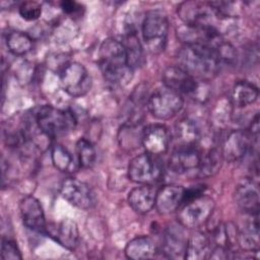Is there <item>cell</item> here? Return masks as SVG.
I'll return each instance as SVG.
<instances>
[{
	"mask_svg": "<svg viewBox=\"0 0 260 260\" xmlns=\"http://www.w3.org/2000/svg\"><path fill=\"white\" fill-rule=\"evenodd\" d=\"M99 64L106 81L114 85H124L132 78L133 70L127 62L122 42L105 40L99 50Z\"/></svg>",
	"mask_w": 260,
	"mask_h": 260,
	"instance_id": "obj_1",
	"label": "cell"
},
{
	"mask_svg": "<svg viewBox=\"0 0 260 260\" xmlns=\"http://www.w3.org/2000/svg\"><path fill=\"white\" fill-rule=\"evenodd\" d=\"M179 67L198 80L207 81L220 67L216 50L197 45H184L178 52Z\"/></svg>",
	"mask_w": 260,
	"mask_h": 260,
	"instance_id": "obj_2",
	"label": "cell"
},
{
	"mask_svg": "<svg viewBox=\"0 0 260 260\" xmlns=\"http://www.w3.org/2000/svg\"><path fill=\"white\" fill-rule=\"evenodd\" d=\"M34 119L39 130L49 138H57L72 131L77 120L70 110L57 109L52 106H43L34 113Z\"/></svg>",
	"mask_w": 260,
	"mask_h": 260,
	"instance_id": "obj_3",
	"label": "cell"
},
{
	"mask_svg": "<svg viewBox=\"0 0 260 260\" xmlns=\"http://www.w3.org/2000/svg\"><path fill=\"white\" fill-rule=\"evenodd\" d=\"M164 86L204 102L208 99L207 81L198 80L179 66H170L162 73Z\"/></svg>",
	"mask_w": 260,
	"mask_h": 260,
	"instance_id": "obj_4",
	"label": "cell"
},
{
	"mask_svg": "<svg viewBox=\"0 0 260 260\" xmlns=\"http://www.w3.org/2000/svg\"><path fill=\"white\" fill-rule=\"evenodd\" d=\"M142 37L148 51L158 54L165 50L169 32V20L161 10L148 11L142 22Z\"/></svg>",
	"mask_w": 260,
	"mask_h": 260,
	"instance_id": "obj_5",
	"label": "cell"
},
{
	"mask_svg": "<svg viewBox=\"0 0 260 260\" xmlns=\"http://www.w3.org/2000/svg\"><path fill=\"white\" fill-rule=\"evenodd\" d=\"M214 206V200L203 193L181 205L178 212V221L184 228L198 229L209 219Z\"/></svg>",
	"mask_w": 260,
	"mask_h": 260,
	"instance_id": "obj_6",
	"label": "cell"
},
{
	"mask_svg": "<svg viewBox=\"0 0 260 260\" xmlns=\"http://www.w3.org/2000/svg\"><path fill=\"white\" fill-rule=\"evenodd\" d=\"M164 176V168L156 155L142 153L133 157L128 165L129 179L140 185H151Z\"/></svg>",
	"mask_w": 260,
	"mask_h": 260,
	"instance_id": "obj_7",
	"label": "cell"
},
{
	"mask_svg": "<svg viewBox=\"0 0 260 260\" xmlns=\"http://www.w3.org/2000/svg\"><path fill=\"white\" fill-rule=\"evenodd\" d=\"M59 76L64 90L73 98L82 96L91 88V77L79 62H66L61 67Z\"/></svg>",
	"mask_w": 260,
	"mask_h": 260,
	"instance_id": "obj_8",
	"label": "cell"
},
{
	"mask_svg": "<svg viewBox=\"0 0 260 260\" xmlns=\"http://www.w3.org/2000/svg\"><path fill=\"white\" fill-rule=\"evenodd\" d=\"M182 95L166 86L157 88L148 98L147 107L153 117L159 120H169L176 116L183 108Z\"/></svg>",
	"mask_w": 260,
	"mask_h": 260,
	"instance_id": "obj_9",
	"label": "cell"
},
{
	"mask_svg": "<svg viewBox=\"0 0 260 260\" xmlns=\"http://www.w3.org/2000/svg\"><path fill=\"white\" fill-rule=\"evenodd\" d=\"M177 37L184 45L204 46L214 50L223 42L217 28L207 25L183 23L177 28Z\"/></svg>",
	"mask_w": 260,
	"mask_h": 260,
	"instance_id": "obj_10",
	"label": "cell"
},
{
	"mask_svg": "<svg viewBox=\"0 0 260 260\" xmlns=\"http://www.w3.org/2000/svg\"><path fill=\"white\" fill-rule=\"evenodd\" d=\"M60 193L66 201L80 209H89L95 204V196L91 188L74 178H68L62 182Z\"/></svg>",
	"mask_w": 260,
	"mask_h": 260,
	"instance_id": "obj_11",
	"label": "cell"
},
{
	"mask_svg": "<svg viewBox=\"0 0 260 260\" xmlns=\"http://www.w3.org/2000/svg\"><path fill=\"white\" fill-rule=\"evenodd\" d=\"M254 141L248 130H233L224 138L220 148L223 159L233 162L243 158L252 148Z\"/></svg>",
	"mask_w": 260,
	"mask_h": 260,
	"instance_id": "obj_12",
	"label": "cell"
},
{
	"mask_svg": "<svg viewBox=\"0 0 260 260\" xmlns=\"http://www.w3.org/2000/svg\"><path fill=\"white\" fill-rule=\"evenodd\" d=\"M178 15L186 24L213 26L211 21L218 17L210 3L201 1H185L178 6ZM215 27V26H213Z\"/></svg>",
	"mask_w": 260,
	"mask_h": 260,
	"instance_id": "obj_13",
	"label": "cell"
},
{
	"mask_svg": "<svg viewBox=\"0 0 260 260\" xmlns=\"http://www.w3.org/2000/svg\"><path fill=\"white\" fill-rule=\"evenodd\" d=\"M170 142L171 134L164 125L152 124L142 130L141 144L149 154L157 156L165 153L169 149Z\"/></svg>",
	"mask_w": 260,
	"mask_h": 260,
	"instance_id": "obj_14",
	"label": "cell"
},
{
	"mask_svg": "<svg viewBox=\"0 0 260 260\" xmlns=\"http://www.w3.org/2000/svg\"><path fill=\"white\" fill-rule=\"evenodd\" d=\"M201 152L197 146L178 145L169 159V168L176 174H185L199 169Z\"/></svg>",
	"mask_w": 260,
	"mask_h": 260,
	"instance_id": "obj_15",
	"label": "cell"
},
{
	"mask_svg": "<svg viewBox=\"0 0 260 260\" xmlns=\"http://www.w3.org/2000/svg\"><path fill=\"white\" fill-rule=\"evenodd\" d=\"M188 238L184 226L178 223L170 224L162 236V252L168 258L184 259Z\"/></svg>",
	"mask_w": 260,
	"mask_h": 260,
	"instance_id": "obj_16",
	"label": "cell"
},
{
	"mask_svg": "<svg viewBox=\"0 0 260 260\" xmlns=\"http://www.w3.org/2000/svg\"><path fill=\"white\" fill-rule=\"evenodd\" d=\"M19 211L23 224L30 231L46 233L47 223L41 202L34 196H25L19 203Z\"/></svg>",
	"mask_w": 260,
	"mask_h": 260,
	"instance_id": "obj_17",
	"label": "cell"
},
{
	"mask_svg": "<svg viewBox=\"0 0 260 260\" xmlns=\"http://www.w3.org/2000/svg\"><path fill=\"white\" fill-rule=\"evenodd\" d=\"M235 201L237 205L247 214H258L259 212V189L258 184L249 178L243 179L236 187Z\"/></svg>",
	"mask_w": 260,
	"mask_h": 260,
	"instance_id": "obj_18",
	"label": "cell"
},
{
	"mask_svg": "<svg viewBox=\"0 0 260 260\" xmlns=\"http://www.w3.org/2000/svg\"><path fill=\"white\" fill-rule=\"evenodd\" d=\"M185 188L178 185H166L156 191L155 208L160 214L178 210L184 202Z\"/></svg>",
	"mask_w": 260,
	"mask_h": 260,
	"instance_id": "obj_19",
	"label": "cell"
},
{
	"mask_svg": "<svg viewBox=\"0 0 260 260\" xmlns=\"http://www.w3.org/2000/svg\"><path fill=\"white\" fill-rule=\"evenodd\" d=\"M46 233L68 250H74L78 244V228L76 222L70 218L63 219L54 228H49L47 225Z\"/></svg>",
	"mask_w": 260,
	"mask_h": 260,
	"instance_id": "obj_20",
	"label": "cell"
},
{
	"mask_svg": "<svg viewBox=\"0 0 260 260\" xmlns=\"http://www.w3.org/2000/svg\"><path fill=\"white\" fill-rule=\"evenodd\" d=\"M156 191L151 185H141L132 189L128 194L130 207L140 214L149 212L154 207Z\"/></svg>",
	"mask_w": 260,
	"mask_h": 260,
	"instance_id": "obj_21",
	"label": "cell"
},
{
	"mask_svg": "<svg viewBox=\"0 0 260 260\" xmlns=\"http://www.w3.org/2000/svg\"><path fill=\"white\" fill-rule=\"evenodd\" d=\"M157 253L155 242L147 236H139L129 241L125 247V255L129 259L143 260L154 258Z\"/></svg>",
	"mask_w": 260,
	"mask_h": 260,
	"instance_id": "obj_22",
	"label": "cell"
},
{
	"mask_svg": "<svg viewBox=\"0 0 260 260\" xmlns=\"http://www.w3.org/2000/svg\"><path fill=\"white\" fill-rule=\"evenodd\" d=\"M248 220L242 230H238L237 244L245 251L257 252L259 249L258 214H248Z\"/></svg>",
	"mask_w": 260,
	"mask_h": 260,
	"instance_id": "obj_23",
	"label": "cell"
},
{
	"mask_svg": "<svg viewBox=\"0 0 260 260\" xmlns=\"http://www.w3.org/2000/svg\"><path fill=\"white\" fill-rule=\"evenodd\" d=\"M211 240L205 233L196 232L188 238L185 258L188 260H203L211 253Z\"/></svg>",
	"mask_w": 260,
	"mask_h": 260,
	"instance_id": "obj_24",
	"label": "cell"
},
{
	"mask_svg": "<svg viewBox=\"0 0 260 260\" xmlns=\"http://www.w3.org/2000/svg\"><path fill=\"white\" fill-rule=\"evenodd\" d=\"M258 96L259 90L257 86L249 81L240 80L232 88L231 103L236 108H244L255 103Z\"/></svg>",
	"mask_w": 260,
	"mask_h": 260,
	"instance_id": "obj_25",
	"label": "cell"
},
{
	"mask_svg": "<svg viewBox=\"0 0 260 260\" xmlns=\"http://www.w3.org/2000/svg\"><path fill=\"white\" fill-rule=\"evenodd\" d=\"M128 65L132 70L139 68L144 63V54H143V48L139 41V38L136 35L135 30H129L126 32L124 41L122 42Z\"/></svg>",
	"mask_w": 260,
	"mask_h": 260,
	"instance_id": "obj_26",
	"label": "cell"
},
{
	"mask_svg": "<svg viewBox=\"0 0 260 260\" xmlns=\"http://www.w3.org/2000/svg\"><path fill=\"white\" fill-rule=\"evenodd\" d=\"M176 138L179 145L197 146L200 139V129L196 122L189 118L180 120L175 128Z\"/></svg>",
	"mask_w": 260,
	"mask_h": 260,
	"instance_id": "obj_27",
	"label": "cell"
},
{
	"mask_svg": "<svg viewBox=\"0 0 260 260\" xmlns=\"http://www.w3.org/2000/svg\"><path fill=\"white\" fill-rule=\"evenodd\" d=\"M222 154L220 148L209 149L206 153L201 154V161L198 174L201 177H210L216 174L222 165Z\"/></svg>",
	"mask_w": 260,
	"mask_h": 260,
	"instance_id": "obj_28",
	"label": "cell"
},
{
	"mask_svg": "<svg viewBox=\"0 0 260 260\" xmlns=\"http://www.w3.org/2000/svg\"><path fill=\"white\" fill-rule=\"evenodd\" d=\"M51 158L54 167L63 173H73L76 171V164L71 153L61 144H54L51 149Z\"/></svg>",
	"mask_w": 260,
	"mask_h": 260,
	"instance_id": "obj_29",
	"label": "cell"
},
{
	"mask_svg": "<svg viewBox=\"0 0 260 260\" xmlns=\"http://www.w3.org/2000/svg\"><path fill=\"white\" fill-rule=\"evenodd\" d=\"M6 46L8 50L17 56L28 53L32 48V39L23 31L13 30L6 37Z\"/></svg>",
	"mask_w": 260,
	"mask_h": 260,
	"instance_id": "obj_30",
	"label": "cell"
},
{
	"mask_svg": "<svg viewBox=\"0 0 260 260\" xmlns=\"http://www.w3.org/2000/svg\"><path fill=\"white\" fill-rule=\"evenodd\" d=\"M76 153H77L78 164L81 168L88 169L95 161V157H96L95 148L93 144L85 138H80L77 141Z\"/></svg>",
	"mask_w": 260,
	"mask_h": 260,
	"instance_id": "obj_31",
	"label": "cell"
},
{
	"mask_svg": "<svg viewBox=\"0 0 260 260\" xmlns=\"http://www.w3.org/2000/svg\"><path fill=\"white\" fill-rule=\"evenodd\" d=\"M20 16L28 21L38 19L42 14V6L35 1H25L19 5L18 8Z\"/></svg>",
	"mask_w": 260,
	"mask_h": 260,
	"instance_id": "obj_32",
	"label": "cell"
},
{
	"mask_svg": "<svg viewBox=\"0 0 260 260\" xmlns=\"http://www.w3.org/2000/svg\"><path fill=\"white\" fill-rule=\"evenodd\" d=\"M1 258L3 260H19L22 258L16 243L9 239H2Z\"/></svg>",
	"mask_w": 260,
	"mask_h": 260,
	"instance_id": "obj_33",
	"label": "cell"
},
{
	"mask_svg": "<svg viewBox=\"0 0 260 260\" xmlns=\"http://www.w3.org/2000/svg\"><path fill=\"white\" fill-rule=\"evenodd\" d=\"M60 7L64 13L68 15H77L81 12V5L75 1H62Z\"/></svg>",
	"mask_w": 260,
	"mask_h": 260,
	"instance_id": "obj_34",
	"label": "cell"
}]
</instances>
